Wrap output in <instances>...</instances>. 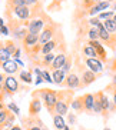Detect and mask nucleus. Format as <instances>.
Here are the masks:
<instances>
[{
  "label": "nucleus",
  "mask_w": 116,
  "mask_h": 130,
  "mask_svg": "<svg viewBox=\"0 0 116 130\" xmlns=\"http://www.w3.org/2000/svg\"><path fill=\"white\" fill-rule=\"evenodd\" d=\"M0 35H4V36L10 35V29H9V26H6V24H4L3 27H0Z\"/></svg>",
  "instance_id": "nucleus-42"
},
{
  "label": "nucleus",
  "mask_w": 116,
  "mask_h": 130,
  "mask_svg": "<svg viewBox=\"0 0 116 130\" xmlns=\"http://www.w3.org/2000/svg\"><path fill=\"white\" fill-rule=\"evenodd\" d=\"M63 130H72V127H70L69 124H66V127H65V129H63Z\"/></svg>",
  "instance_id": "nucleus-49"
},
{
  "label": "nucleus",
  "mask_w": 116,
  "mask_h": 130,
  "mask_svg": "<svg viewBox=\"0 0 116 130\" xmlns=\"http://www.w3.org/2000/svg\"><path fill=\"white\" fill-rule=\"evenodd\" d=\"M3 90L4 93L7 94H14L20 90V84H19V80L16 79L14 76H7L4 77V83H3Z\"/></svg>",
  "instance_id": "nucleus-7"
},
{
  "label": "nucleus",
  "mask_w": 116,
  "mask_h": 130,
  "mask_svg": "<svg viewBox=\"0 0 116 130\" xmlns=\"http://www.w3.org/2000/svg\"><path fill=\"white\" fill-rule=\"evenodd\" d=\"M7 13H12L13 17L19 20H29L33 19V13H32V9L29 6H20V7H13V9H7Z\"/></svg>",
  "instance_id": "nucleus-5"
},
{
  "label": "nucleus",
  "mask_w": 116,
  "mask_h": 130,
  "mask_svg": "<svg viewBox=\"0 0 116 130\" xmlns=\"http://www.w3.org/2000/svg\"><path fill=\"white\" fill-rule=\"evenodd\" d=\"M106 2H109V3H113V2H116V0H106Z\"/></svg>",
  "instance_id": "nucleus-53"
},
{
  "label": "nucleus",
  "mask_w": 116,
  "mask_h": 130,
  "mask_svg": "<svg viewBox=\"0 0 116 130\" xmlns=\"http://www.w3.org/2000/svg\"><path fill=\"white\" fill-rule=\"evenodd\" d=\"M79 69H80V72H82V74H80V89L82 87H88L89 84L95 83V82H96V79L99 77V74L90 72L88 67L79 66Z\"/></svg>",
  "instance_id": "nucleus-6"
},
{
  "label": "nucleus",
  "mask_w": 116,
  "mask_h": 130,
  "mask_svg": "<svg viewBox=\"0 0 116 130\" xmlns=\"http://www.w3.org/2000/svg\"><path fill=\"white\" fill-rule=\"evenodd\" d=\"M103 130H110V129H109V127H105V129Z\"/></svg>",
  "instance_id": "nucleus-56"
},
{
  "label": "nucleus",
  "mask_w": 116,
  "mask_h": 130,
  "mask_svg": "<svg viewBox=\"0 0 116 130\" xmlns=\"http://www.w3.org/2000/svg\"><path fill=\"white\" fill-rule=\"evenodd\" d=\"M3 99H4V93L0 92V103H3Z\"/></svg>",
  "instance_id": "nucleus-45"
},
{
  "label": "nucleus",
  "mask_w": 116,
  "mask_h": 130,
  "mask_svg": "<svg viewBox=\"0 0 116 130\" xmlns=\"http://www.w3.org/2000/svg\"><path fill=\"white\" fill-rule=\"evenodd\" d=\"M2 69L4 70V73H7L9 76H13L14 73H17L20 70V64L16 60H9L2 64Z\"/></svg>",
  "instance_id": "nucleus-15"
},
{
  "label": "nucleus",
  "mask_w": 116,
  "mask_h": 130,
  "mask_svg": "<svg viewBox=\"0 0 116 130\" xmlns=\"http://www.w3.org/2000/svg\"><path fill=\"white\" fill-rule=\"evenodd\" d=\"M9 60H12V54L9 53V50L4 47V43L0 42V66Z\"/></svg>",
  "instance_id": "nucleus-23"
},
{
  "label": "nucleus",
  "mask_w": 116,
  "mask_h": 130,
  "mask_svg": "<svg viewBox=\"0 0 116 130\" xmlns=\"http://www.w3.org/2000/svg\"><path fill=\"white\" fill-rule=\"evenodd\" d=\"M92 2H93L95 4H96V3H99V2H102V0H92Z\"/></svg>",
  "instance_id": "nucleus-50"
},
{
  "label": "nucleus",
  "mask_w": 116,
  "mask_h": 130,
  "mask_svg": "<svg viewBox=\"0 0 116 130\" xmlns=\"http://www.w3.org/2000/svg\"><path fill=\"white\" fill-rule=\"evenodd\" d=\"M110 100H109L108 94L106 93H103V96H102V116H103L105 119L109 117V113H110Z\"/></svg>",
  "instance_id": "nucleus-20"
},
{
  "label": "nucleus",
  "mask_w": 116,
  "mask_h": 130,
  "mask_svg": "<svg viewBox=\"0 0 116 130\" xmlns=\"http://www.w3.org/2000/svg\"><path fill=\"white\" fill-rule=\"evenodd\" d=\"M66 59H67V54L66 53H57L56 54V57H54L53 63H52V66L49 67V69L53 72V70H59V69H62L63 64H65V61Z\"/></svg>",
  "instance_id": "nucleus-18"
},
{
  "label": "nucleus",
  "mask_w": 116,
  "mask_h": 130,
  "mask_svg": "<svg viewBox=\"0 0 116 130\" xmlns=\"http://www.w3.org/2000/svg\"><path fill=\"white\" fill-rule=\"evenodd\" d=\"M12 33H13L16 40H23L29 31H27V27H16V29L12 30Z\"/></svg>",
  "instance_id": "nucleus-26"
},
{
  "label": "nucleus",
  "mask_w": 116,
  "mask_h": 130,
  "mask_svg": "<svg viewBox=\"0 0 116 130\" xmlns=\"http://www.w3.org/2000/svg\"><path fill=\"white\" fill-rule=\"evenodd\" d=\"M77 130H86V129H83V127H79V129H77Z\"/></svg>",
  "instance_id": "nucleus-55"
},
{
  "label": "nucleus",
  "mask_w": 116,
  "mask_h": 130,
  "mask_svg": "<svg viewBox=\"0 0 116 130\" xmlns=\"http://www.w3.org/2000/svg\"><path fill=\"white\" fill-rule=\"evenodd\" d=\"M6 107H7V110L10 111V113H13V115H14V116L20 115V109H19V107H17V106H16V104L13 103V102H10V103H9V104H7V106H6Z\"/></svg>",
  "instance_id": "nucleus-36"
},
{
  "label": "nucleus",
  "mask_w": 116,
  "mask_h": 130,
  "mask_svg": "<svg viewBox=\"0 0 116 130\" xmlns=\"http://www.w3.org/2000/svg\"><path fill=\"white\" fill-rule=\"evenodd\" d=\"M77 117L75 113H67V124H76Z\"/></svg>",
  "instance_id": "nucleus-39"
},
{
  "label": "nucleus",
  "mask_w": 116,
  "mask_h": 130,
  "mask_svg": "<svg viewBox=\"0 0 116 130\" xmlns=\"http://www.w3.org/2000/svg\"><path fill=\"white\" fill-rule=\"evenodd\" d=\"M24 3H26V6H29V7H36L39 4V0H24Z\"/></svg>",
  "instance_id": "nucleus-41"
},
{
  "label": "nucleus",
  "mask_w": 116,
  "mask_h": 130,
  "mask_svg": "<svg viewBox=\"0 0 116 130\" xmlns=\"http://www.w3.org/2000/svg\"><path fill=\"white\" fill-rule=\"evenodd\" d=\"M82 54H83V57H90V59H97V54L95 52L92 46H89L88 43H86L85 46L82 47Z\"/></svg>",
  "instance_id": "nucleus-25"
},
{
  "label": "nucleus",
  "mask_w": 116,
  "mask_h": 130,
  "mask_svg": "<svg viewBox=\"0 0 116 130\" xmlns=\"http://www.w3.org/2000/svg\"><path fill=\"white\" fill-rule=\"evenodd\" d=\"M10 130H23V129H22V126H20V124H14V126H13Z\"/></svg>",
  "instance_id": "nucleus-43"
},
{
  "label": "nucleus",
  "mask_w": 116,
  "mask_h": 130,
  "mask_svg": "<svg viewBox=\"0 0 116 130\" xmlns=\"http://www.w3.org/2000/svg\"><path fill=\"white\" fill-rule=\"evenodd\" d=\"M113 20H115V22H116V13H115V16H113Z\"/></svg>",
  "instance_id": "nucleus-54"
},
{
  "label": "nucleus",
  "mask_w": 116,
  "mask_h": 130,
  "mask_svg": "<svg viewBox=\"0 0 116 130\" xmlns=\"http://www.w3.org/2000/svg\"><path fill=\"white\" fill-rule=\"evenodd\" d=\"M4 26V19L3 17H0V27H3Z\"/></svg>",
  "instance_id": "nucleus-47"
},
{
  "label": "nucleus",
  "mask_w": 116,
  "mask_h": 130,
  "mask_svg": "<svg viewBox=\"0 0 116 130\" xmlns=\"http://www.w3.org/2000/svg\"><path fill=\"white\" fill-rule=\"evenodd\" d=\"M53 124H54V129L56 130H63L67 123H66V120L63 119V116L53 115Z\"/></svg>",
  "instance_id": "nucleus-24"
},
{
  "label": "nucleus",
  "mask_w": 116,
  "mask_h": 130,
  "mask_svg": "<svg viewBox=\"0 0 116 130\" xmlns=\"http://www.w3.org/2000/svg\"><path fill=\"white\" fill-rule=\"evenodd\" d=\"M3 109H6V106H4V103H0V110H3Z\"/></svg>",
  "instance_id": "nucleus-48"
},
{
  "label": "nucleus",
  "mask_w": 116,
  "mask_h": 130,
  "mask_svg": "<svg viewBox=\"0 0 116 130\" xmlns=\"http://www.w3.org/2000/svg\"><path fill=\"white\" fill-rule=\"evenodd\" d=\"M33 96H39L42 99V103L45 104V107L47 109V111L52 116L54 115V106L57 103V92L52 90V89H42L39 92H35Z\"/></svg>",
  "instance_id": "nucleus-2"
},
{
  "label": "nucleus",
  "mask_w": 116,
  "mask_h": 130,
  "mask_svg": "<svg viewBox=\"0 0 116 130\" xmlns=\"http://www.w3.org/2000/svg\"><path fill=\"white\" fill-rule=\"evenodd\" d=\"M83 97V106L86 113H93V103H95V93H86Z\"/></svg>",
  "instance_id": "nucleus-17"
},
{
  "label": "nucleus",
  "mask_w": 116,
  "mask_h": 130,
  "mask_svg": "<svg viewBox=\"0 0 116 130\" xmlns=\"http://www.w3.org/2000/svg\"><path fill=\"white\" fill-rule=\"evenodd\" d=\"M59 39H62V35L59 36ZM59 39L53 37L50 42H47L46 44H43V46H42V52H40V53H42L43 56H45V54H49V53H53V50L59 46Z\"/></svg>",
  "instance_id": "nucleus-16"
},
{
  "label": "nucleus",
  "mask_w": 116,
  "mask_h": 130,
  "mask_svg": "<svg viewBox=\"0 0 116 130\" xmlns=\"http://www.w3.org/2000/svg\"><path fill=\"white\" fill-rule=\"evenodd\" d=\"M23 123H24L26 130H42V127H43L42 120H40L37 116H35V117L29 116V117H26L23 120Z\"/></svg>",
  "instance_id": "nucleus-11"
},
{
  "label": "nucleus",
  "mask_w": 116,
  "mask_h": 130,
  "mask_svg": "<svg viewBox=\"0 0 116 130\" xmlns=\"http://www.w3.org/2000/svg\"><path fill=\"white\" fill-rule=\"evenodd\" d=\"M52 79H53V83L63 84V83H65V79H66V73L63 72L62 69L53 70V72H52Z\"/></svg>",
  "instance_id": "nucleus-22"
},
{
  "label": "nucleus",
  "mask_w": 116,
  "mask_h": 130,
  "mask_svg": "<svg viewBox=\"0 0 116 130\" xmlns=\"http://www.w3.org/2000/svg\"><path fill=\"white\" fill-rule=\"evenodd\" d=\"M19 80H22L23 83H27V84H30L32 82V73L30 72H26V70H20L19 73Z\"/></svg>",
  "instance_id": "nucleus-30"
},
{
  "label": "nucleus",
  "mask_w": 116,
  "mask_h": 130,
  "mask_svg": "<svg viewBox=\"0 0 116 130\" xmlns=\"http://www.w3.org/2000/svg\"><path fill=\"white\" fill-rule=\"evenodd\" d=\"M3 43H4V47L9 50V53L12 54V56L17 52V49H19V47H16V43L13 42V40H7V42H3Z\"/></svg>",
  "instance_id": "nucleus-34"
},
{
  "label": "nucleus",
  "mask_w": 116,
  "mask_h": 130,
  "mask_svg": "<svg viewBox=\"0 0 116 130\" xmlns=\"http://www.w3.org/2000/svg\"><path fill=\"white\" fill-rule=\"evenodd\" d=\"M112 103H113V104H115V106H116V89H115V90H113V100H112Z\"/></svg>",
  "instance_id": "nucleus-44"
},
{
  "label": "nucleus",
  "mask_w": 116,
  "mask_h": 130,
  "mask_svg": "<svg viewBox=\"0 0 116 130\" xmlns=\"http://www.w3.org/2000/svg\"><path fill=\"white\" fill-rule=\"evenodd\" d=\"M20 6H26L24 0H7V3H6V7H7V9L20 7Z\"/></svg>",
  "instance_id": "nucleus-33"
},
{
  "label": "nucleus",
  "mask_w": 116,
  "mask_h": 130,
  "mask_svg": "<svg viewBox=\"0 0 116 130\" xmlns=\"http://www.w3.org/2000/svg\"><path fill=\"white\" fill-rule=\"evenodd\" d=\"M63 86H66V87L70 89V90H73V89H80V76L75 72H70L69 74H66Z\"/></svg>",
  "instance_id": "nucleus-10"
},
{
  "label": "nucleus",
  "mask_w": 116,
  "mask_h": 130,
  "mask_svg": "<svg viewBox=\"0 0 116 130\" xmlns=\"http://www.w3.org/2000/svg\"><path fill=\"white\" fill-rule=\"evenodd\" d=\"M70 107L73 109V111H76L77 115H79V113H83V111H85V106H83V97H82V96H77V97H75V99L72 100V104H70Z\"/></svg>",
  "instance_id": "nucleus-21"
},
{
  "label": "nucleus",
  "mask_w": 116,
  "mask_h": 130,
  "mask_svg": "<svg viewBox=\"0 0 116 130\" xmlns=\"http://www.w3.org/2000/svg\"><path fill=\"white\" fill-rule=\"evenodd\" d=\"M42 130H49V129H47V127H46V126H45V124H43V127H42Z\"/></svg>",
  "instance_id": "nucleus-52"
},
{
  "label": "nucleus",
  "mask_w": 116,
  "mask_h": 130,
  "mask_svg": "<svg viewBox=\"0 0 116 130\" xmlns=\"http://www.w3.org/2000/svg\"><path fill=\"white\" fill-rule=\"evenodd\" d=\"M42 76H43V80L47 82V83H53V79H52L50 73L47 72V70H42Z\"/></svg>",
  "instance_id": "nucleus-38"
},
{
  "label": "nucleus",
  "mask_w": 116,
  "mask_h": 130,
  "mask_svg": "<svg viewBox=\"0 0 116 130\" xmlns=\"http://www.w3.org/2000/svg\"><path fill=\"white\" fill-rule=\"evenodd\" d=\"M52 20H49V17L45 14L42 16H37V17H33V19L29 20V23H27V31L29 33H32V35H40L42 33V30L45 29V26H46L47 23H50Z\"/></svg>",
  "instance_id": "nucleus-3"
},
{
  "label": "nucleus",
  "mask_w": 116,
  "mask_h": 130,
  "mask_svg": "<svg viewBox=\"0 0 116 130\" xmlns=\"http://www.w3.org/2000/svg\"><path fill=\"white\" fill-rule=\"evenodd\" d=\"M103 90L95 93V103H93V113L95 115H102V96H103Z\"/></svg>",
  "instance_id": "nucleus-19"
},
{
  "label": "nucleus",
  "mask_w": 116,
  "mask_h": 130,
  "mask_svg": "<svg viewBox=\"0 0 116 130\" xmlns=\"http://www.w3.org/2000/svg\"><path fill=\"white\" fill-rule=\"evenodd\" d=\"M115 89H116V73L113 74L112 83L109 84V86H106V89H105V90H106V92H110V90H115Z\"/></svg>",
  "instance_id": "nucleus-40"
},
{
  "label": "nucleus",
  "mask_w": 116,
  "mask_h": 130,
  "mask_svg": "<svg viewBox=\"0 0 116 130\" xmlns=\"http://www.w3.org/2000/svg\"><path fill=\"white\" fill-rule=\"evenodd\" d=\"M54 57H56V54L54 53H49V54H45L42 56V60H40V64L45 66V67H50L52 63H53Z\"/></svg>",
  "instance_id": "nucleus-27"
},
{
  "label": "nucleus",
  "mask_w": 116,
  "mask_h": 130,
  "mask_svg": "<svg viewBox=\"0 0 116 130\" xmlns=\"http://www.w3.org/2000/svg\"><path fill=\"white\" fill-rule=\"evenodd\" d=\"M57 29H59V26L56 23H53V22L47 23L46 26H45V29L42 30V33L39 35V44L43 46V44H46L47 42H50L52 39L57 35Z\"/></svg>",
  "instance_id": "nucleus-4"
},
{
  "label": "nucleus",
  "mask_w": 116,
  "mask_h": 130,
  "mask_svg": "<svg viewBox=\"0 0 116 130\" xmlns=\"http://www.w3.org/2000/svg\"><path fill=\"white\" fill-rule=\"evenodd\" d=\"M22 43H23L24 50L29 53V52H30V50L39 43V36H37V35H32V33H27L26 37L22 40Z\"/></svg>",
  "instance_id": "nucleus-13"
},
{
  "label": "nucleus",
  "mask_w": 116,
  "mask_h": 130,
  "mask_svg": "<svg viewBox=\"0 0 116 130\" xmlns=\"http://www.w3.org/2000/svg\"><path fill=\"white\" fill-rule=\"evenodd\" d=\"M73 90H60L57 92V103L54 106V115L65 116L69 113V107L72 104L73 97Z\"/></svg>",
  "instance_id": "nucleus-1"
},
{
  "label": "nucleus",
  "mask_w": 116,
  "mask_h": 130,
  "mask_svg": "<svg viewBox=\"0 0 116 130\" xmlns=\"http://www.w3.org/2000/svg\"><path fill=\"white\" fill-rule=\"evenodd\" d=\"M14 117H16V116L13 115V113H10L9 117L6 119V122L3 123V126L0 127V130H10V129H12V127L14 126Z\"/></svg>",
  "instance_id": "nucleus-29"
},
{
  "label": "nucleus",
  "mask_w": 116,
  "mask_h": 130,
  "mask_svg": "<svg viewBox=\"0 0 116 130\" xmlns=\"http://www.w3.org/2000/svg\"><path fill=\"white\" fill-rule=\"evenodd\" d=\"M109 6H110V3H109V2H106V0H102V2L96 3L95 6H92V7L88 10V16H92V17H95V16H97L99 13L105 12V10H108Z\"/></svg>",
  "instance_id": "nucleus-12"
},
{
  "label": "nucleus",
  "mask_w": 116,
  "mask_h": 130,
  "mask_svg": "<svg viewBox=\"0 0 116 130\" xmlns=\"http://www.w3.org/2000/svg\"><path fill=\"white\" fill-rule=\"evenodd\" d=\"M3 83H4V76L0 73V84H3Z\"/></svg>",
  "instance_id": "nucleus-46"
},
{
  "label": "nucleus",
  "mask_w": 116,
  "mask_h": 130,
  "mask_svg": "<svg viewBox=\"0 0 116 130\" xmlns=\"http://www.w3.org/2000/svg\"><path fill=\"white\" fill-rule=\"evenodd\" d=\"M70 69H72V56H67V59H66V61H65V64H63L62 70L66 73V74H69Z\"/></svg>",
  "instance_id": "nucleus-35"
},
{
  "label": "nucleus",
  "mask_w": 116,
  "mask_h": 130,
  "mask_svg": "<svg viewBox=\"0 0 116 130\" xmlns=\"http://www.w3.org/2000/svg\"><path fill=\"white\" fill-rule=\"evenodd\" d=\"M88 39L89 40H99V30L96 27H89L88 29Z\"/></svg>",
  "instance_id": "nucleus-32"
},
{
  "label": "nucleus",
  "mask_w": 116,
  "mask_h": 130,
  "mask_svg": "<svg viewBox=\"0 0 116 130\" xmlns=\"http://www.w3.org/2000/svg\"><path fill=\"white\" fill-rule=\"evenodd\" d=\"M105 26V29L109 31V33H112V35H116V22L113 19H108L105 20V22H102Z\"/></svg>",
  "instance_id": "nucleus-28"
},
{
  "label": "nucleus",
  "mask_w": 116,
  "mask_h": 130,
  "mask_svg": "<svg viewBox=\"0 0 116 130\" xmlns=\"http://www.w3.org/2000/svg\"><path fill=\"white\" fill-rule=\"evenodd\" d=\"M83 61H85V66L90 72L96 73L100 76L102 72H103V63H102L99 59H90V57H83Z\"/></svg>",
  "instance_id": "nucleus-9"
},
{
  "label": "nucleus",
  "mask_w": 116,
  "mask_h": 130,
  "mask_svg": "<svg viewBox=\"0 0 116 130\" xmlns=\"http://www.w3.org/2000/svg\"><path fill=\"white\" fill-rule=\"evenodd\" d=\"M9 115H10V111L7 110V107L3 109V110H0V127L3 126V123L6 122V119L9 117Z\"/></svg>",
  "instance_id": "nucleus-37"
},
{
  "label": "nucleus",
  "mask_w": 116,
  "mask_h": 130,
  "mask_svg": "<svg viewBox=\"0 0 116 130\" xmlns=\"http://www.w3.org/2000/svg\"><path fill=\"white\" fill-rule=\"evenodd\" d=\"M42 110V99L39 96H33V99L30 102V106H29V116L35 117L40 113Z\"/></svg>",
  "instance_id": "nucleus-14"
},
{
  "label": "nucleus",
  "mask_w": 116,
  "mask_h": 130,
  "mask_svg": "<svg viewBox=\"0 0 116 130\" xmlns=\"http://www.w3.org/2000/svg\"><path fill=\"white\" fill-rule=\"evenodd\" d=\"M113 16H115V12H113V10H105V12L99 13L96 17L100 20V22H105V20H108V19H113Z\"/></svg>",
  "instance_id": "nucleus-31"
},
{
  "label": "nucleus",
  "mask_w": 116,
  "mask_h": 130,
  "mask_svg": "<svg viewBox=\"0 0 116 130\" xmlns=\"http://www.w3.org/2000/svg\"><path fill=\"white\" fill-rule=\"evenodd\" d=\"M88 44L95 49V52H96V54H97V59H99L102 63H108V54H106V50H105V47H103L100 40H88Z\"/></svg>",
  "instance_id": "nucleus-8"
},
{
  "label": "nucleus",
  "mask_w": 116,
  "mask_h": 130,
  "mask_svg": "<svg viewBox=\"0 0 116 130\" xmlns=\"http://www.w3.org/2000/svg\"><path fill=\"white\" fill-rule=\"evenodd\" d=\"M0 92H3V84H0ZM4 93V92H3Z\"/></svg>",
  "instance_id": "nucleus-51"
}]
</instances>
